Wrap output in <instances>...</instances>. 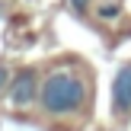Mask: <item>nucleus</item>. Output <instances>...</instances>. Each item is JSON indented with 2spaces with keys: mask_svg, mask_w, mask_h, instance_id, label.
<instances>
[{
  "mask_svg": "<svg viewBox=\"0 0 131 131\" xmlns=\"http://www.w3.org/2000/svg\"><path fill=\"white\" fill-rule=\"evenodd\" d=\"M38 102L48 115H70L86 102V83L70 70H54L42 83Z\"/></svg>",
  "mask_w": 131,
  "mask_h": 131,
  "instance_id": "f257e3e1",
  "label": "nucleus"
},
{
  "mask_svg": "<svg viewBox=\"0 0 131 131\" xmlns=\"http://www.w3.org/2000/svg\"><path fill=\"white\" fill-rule=\"evenodd\" d=\"M35 99H38V74L32 67H26V70H19V74L13 77V83H10V102L16 109H26Z\"/></svg>",
  "mask_w": 131,
  "mask_h": 131,
  "instance_id": "f03ea898",
  "label": "nucleus"
},
{
  "mask_svg": "<svg viewBox=\"0 0 131 131\" xmlns=\"http://www.w3.org/2000/svg\"><path fill=\"white\" fill-rule=\"evenodd\" d=\"M112 109L115 112H131V64L118 67L112 80Z\"/></svg>",
  "mask_w": 131,
  "mask_h": 131,
  "instance_id": "7ed1b4c3",
  "label": "nucleus"
},
{
  "mask_svg": "<svg viewBox=\"0 0 131 131\" xmlns=\"http://www.w3.org/2000/svg\"><path fill=\"white\" fill-rule=\"evenodd\" d=\"M99 16H102V19L118 16V3H102V6H99Z\"/></svg>",
  "mask_w": 131,
  "mask_h": 131,
  "instance_id": "20e7f679",
  "label": "nucleus"
},
{
  "mask_svg": "<svg viewBox=\"0 0 131 131\" xmlns=\"http://www.w3.org/2000/svg\"><path fill=\"white\" fill-rule=\"evenodd\" d=\"M70 3H74V10H86V6H90V0H70Z\"/></svg>",
  "mask_w": 131,
  "mask_h": 131,
  "instance_id": "39448f33",
  "label": "nucleus"
},
{
  "mask_svg": "<svg viewBox=\"0 0 131 131\" xmlns=\"http://www.w3.org/2000/svg\"><path fill=\"white\" fill-rule=\"evenodd\" d=\"M6 77H10V74H6V67H0V90L6 86Z\"/></svg>",
  "mask_w": 131,
  "mask_h": 131,
  "instance_id": "423d86ee",
  "label": "nucleus"
}]
</instances>
